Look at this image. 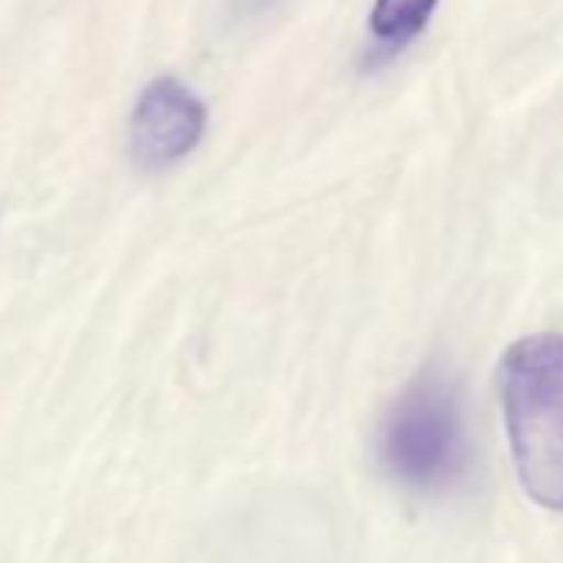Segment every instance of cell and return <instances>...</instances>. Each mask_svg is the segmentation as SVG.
I'll return each mask as SVG.
<instances>
[{
    "label": "cell",
    "instance_id": "4",
    "mask_svg": "<svg viewBox=\"0 0 563 563\" xmlns=\"http://www.w3.org/2000/svg\"><path fill=\"white\" fill-rule=\"evenodd\" d=\"M434 11L438 0H375L368 18V34H372L368 64L382 67L395 60L401 51H408L424 34Z\"/></svg>",
    "mask_w": 563,
    "mask_h": 563
},
{
    "label": "cell",
    "instance_id": "2",
    "mask_svg": "<svg viewBox=\"0 0 563 563\" xmlns=\"http://www.w3.org/2000/svg\"><path fill=\"white\" fill-rule=\"evenodd\" d=\"M382 467L408 490L444 494L471 467V441L454 385L438 375H418L388 408L378 431Z\"/></svg>",
    "mask_w": 563,
    "mask_h": 563
},
{
    "label": "cell",
    "instance_id": "1",
    "mask_svg": "<svg viewBox=\"0 0 563 563\" xmlns=\"http://www.w3.org/2000/svg\"><path fill=\"white\" fill-rule=\"evenodd\" d=\"M500 408L523 490L563 510V335H527L504 352Z\"/></svg>",
    "mask_w": 563,
    "mask_h": 563
},
{
    "label": "cell",
    "instance_id": "3",
    "mask_svg": "<svg viewBox=\"0 0 563 563\" xmlns=\"http://www.w3.org/2000/svg\"><path fill=\"white\" fill-rule=\"evenodd\" d=\"M206 130V107L173 77H156L130 117V150L146 169H166L189 156Z\"/></svg>",
    "mask_w": 563,
    "mask_h": 563
}]
</instances>
